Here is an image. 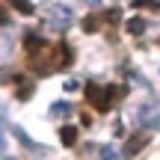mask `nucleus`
<instances>
[{
    "instance_id": "1",
    "label": "nucleus",
    "mask_w": 160,
    "mask_h": 160,
    "mask_svg": "<svg viewBox=\"0 0 160 160\" xmlns=\"http://www.w3.org/2000/svg\"><path fill=\"white\" fill-rule=\"evenodd\" d=\"M125 86H119V89H116V86H98V83H86V101L92 104V107L98 110V113H107L110 107H113V101L119 95H125Z\"/></svg>"
},
{
    "instance_id": "2",
    "label": "nucleus",
    "mask_w": 160,
    "mask_h": 160,
    "mask_svg": "<svg viewBox=\"0 0 160 160\" xmlns=\"http://www.w3.org/2000/svg\"><path fill=\"white\" fill-rule=\"evenodd\" d=\"M71 21H74V12H71L68 6H57V9L51 12V27L53 30H65Z\"/></svg>"
},
{
    "instance_id": "3",
    "label": "nucleus",
    "mask_w": 160,
    "mask_h": 160,
    "mask_svg": "<svg viewBox=\"0 0 160 160\" xmlns=\"http://www.w3.org/2000/svg\"><path fill=\"white\" fill-rule=\"evenodd\" d=\"M71 59H74L71 57V48L65 45V42H59V45L53 48V65H57V68H68Z\"/></svg>"
},
{
    "instance_id": "4",
    "label": "nucleus",
    "mask_w": 160,
    "mask_h": 160,
    "mask_svg": "<svg viewBox=\"0 0 160 160\" xmlns=\"http://www.w3.org/2000/svg\"><path fill=\"white\" fill-rule=\"evenodd\" d=\"M139 122L142 125H157L160 122V104H148V107H139Z\"/></svg>"
},
{
    "instance_id": "5",
    "label": "nucleus",
    "mask_w": 160,
    "mask_h": 160,
    "mask_svg": "<svg viewBox=\"0 0 160 160\" xmlns=\"http://www.w3.org/2000/svg\"><path fill=\"white\" fill-rule=\"evenodd\" d=\"M24 48H27V53H33V57H36V51H42V48H45L39 30H27V36H24Z\"/></svg>"
},
{
    "instance_id": "6",
    "label": "nucleus",
    "mask_w": 160,
    "mask_h": 160,
    "mask_svg": "<svg viewBox=\"0 0 160 160\" xmlns=\"http://www.w3.org/2000/svg\"><path fill=\"white\" fill-rule=\"evenodd\" d=\"M145 142H148V133H137V137H131V139H128V145H125V154H137Z\"/></svg>"
},
{
    "instance_id": "7",
    "label": "nucleus",
    "mask_w": 160,
    "mask_h": 160,
    "mask_svg": "<svg viewBox=\"0 0 160 160\" xmlns=\"http://www.w3.org/2000/svg\"><path fill=\"white\" fill-rule=\"evenodd\" d=\"M59 139H62V145H74L77 142V128L62 125V128H59Z\"/></svg>"
},
{
    "instance_id": "8",
    "label": "nucleus",
    "mask_w": 160,
    "mask_h": 160,
    "mask_svg": "<svg viewBox=\"0 0 160 160\" xmlns=\"http://www.w3.org/2000/svg\"><path fill=\"white\" fill-rule=\"evenodd\" d=\"M145 27H148V24H145L142 18H131V21L125 24V30H128L131 36H142V33H145Z\"/></svg>"
},
{
    "instance_id": "9",
    "label": "nucleus",
    "mask_w": 160,
    "mask_h": 160,
    "mask_svg": "<svg viewBox=\"0 0 160 160\" xmlns=\"http://www.w3.org/2000/svg\"><path fill=\"white\" fill-rule=\"evenodd\" d=\"M104 21H107V15H89V18L83 21V30H86V33H95Z\"/></svg>"
},
{
    "instance_id": "10",
    "label": "nucleus",
    "mask_w": 160,
    "mask_h": 160,
    "mask_svg": "<svg viewBox=\"0 0 160 160\" xmlns=\"http://www.w3.org/2000/svg\"><path fill=\"white\" fill-rule=\"evenodd\" d=\"M6 3H9V6H15V9L21 12V15H33V12H36L30 0H6Z\"/></svg>"
},
{
    "instance_id": "11",
    "label": "nucleus",
    "mask_w": 160,
    "mask_h": 160,
    "mask_svg": "<svg viewBox=\"0 0 160 160\" xmlns=\"http://www.w3.org/2000/svg\"><path fill=\"white\" fill-rule=\"evenodd\" d=\"M30 95H33V80H24L21 89H18V98H21V101H27Z\"/></svg>"
},
{
    "instance_id": "12",
    "label": "nucleus",
    "mask_w": 160,
    "mask_h": 160,
    "mask_svg": "<svg viewBox=\"0 0 160 160\" xmlns=\"http://www.w3.org/2000/svg\"><path fill=\"white\" fill-rule=\"evenodd\" d=\"M68 113H71V104H65V101L53 107V116H68Z\"/></svg>"
},
{
    "instance_id": "13",
    "label": "nucleus",
    "mask_w": 160,
    "mask_h": 160,
    "mask_svg": "<svg viewBox=\"0 0 160 160\" xmlns=\"http://www.w3.org/2000/svg\"><path fill=\"white\" fill-rule=\"evenodd\" d=\"M101 160H119V157L113 154V148H104V154H101Z\"/></svg>"
},
{
    "instance_id": "14",
    "label": "nucleus",
    "mask_w": 160,
    "mask_h": 160,
    "mask_svg": "<svg viewBox=\"0 0 160 160\" xmlns=\"http://www.w3.org/2000/svg\"><path fill=\"white\" fill-rule=\"evenodd\" d=\"M80 122H83V125L89 128V125H92V116H89V113H80Z\"/></svg>"
},
{
    "instance_id": "15",
    "label": "nucleus",
    "mask_w": 160,
    "mask_h": 160,
    "mask_svg": "<svg viewBox=\"0 0 160 160\" xmlns=\"http://www.w3.org/2000/svg\"><path fill=\"white\" fill-rule=\"evenodd\" d=\"M154 3V0H133V9H137V6H151Z\"/></svg>"
},
{
    "instance_id": "16",
    "label": "nucleus",
    "mask_w": 160,
    "mask_h": 160,
    "mask_svg": "<svg viewBox=\"0 0 160 160\" xmlns=\"http://www.w3.org/2000/svg\"><path fill=\"white\" fill-rule=\"evenodd\" d=\"M86 3H92V6H98V0H86Z\"/></svg>"
}]
</instances>
